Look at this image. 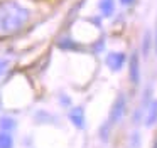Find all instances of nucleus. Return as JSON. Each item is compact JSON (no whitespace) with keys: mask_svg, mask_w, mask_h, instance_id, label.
Returning a JSON list of instances; mask_svg holds the SVG:
<instances>
[{"mask_svg":"<svg viewBox=\"0 0 157 148\" xmlns=\"http://www.w3.org/2000/svg\"><path fill=\"white\" fill-rule=\"evenodd\" d=\"M154 47H155V52H157V34H155V46Z\"/></svg>","mask_w":157,"mask_h":148,"instance_id":"13","label":"nucleus"},{"mask_svg":"<svg viewBox=\"0 0 157 148\" xmlns=\"http://www.w3.org/2000/svg\"><path fill=\"white\" fill-rule=\"evenodd\" d=\"M149 46H150V37H149V34H145V39H144V44H142L144 54H149Z\"/></svg>","mask_w":157,"mask_h":148,"instance_id":"9","label":"nucleus"},{"mask_svg":"<svg viewBox=\"0 0 157 148\" xmlns=\"http://www.w3.org/2000/svg\"><path fill=\"white\" fill-rule=\"evenodd\" d=\"M0 124H2V128H12V126H14V121H10L9 118H5Z\"/></svg>","mask_w":157,"mask_h":148,"instance_id":"10","label":"nucleus"},{"mask_svg":"<svg viewBox=\"0 0 157 148\" xmlns=\"http://www.w3.org/2000/svg\"><path fill=\"white\" fill-rule=\"evenodd\" d=\"M157 121V101H152V104L149 106V113H147V126H152L154 123Z\"/></svg>","mask_w":157,"mask_h":148,"instance_id":"6","label":"nucleus"},{"mask_svg":"<svg viewBox=\"0 0 157 148\" xmlns=\"http://www.w3.org/2000/svg\"><path fill=\"white\" fill-rule=\"evenodd\" d=\"M120 2H122L123 5H128V3H133V0H120Z\"/></svg>","mask_w":157,"mask_h":148,"instance_id":"12","label":"nucleus"},{"mask_svg":"<svg viewBox=\"0 0 157 148\" xmlns=\"http://www.w3.org/2000/svg\"><path fill=\"white\" fill-rule=\"evenodd\" d=\"M125 104H127V103H125V96H123V94H120V96L117 98L115 104L112 106V111H110V114H108V121H106L105 128H101V138H103V140H108V131H110V128L122 120L123 111H125Z\"/></svg>","mask_w":157,"mask_h":148,"instance_id":"2","label":"nucleus"},{"mask_svg":"<svg viewBox=\"0 0 157 148\" xmlns=\"http://www.w3.org/2000/svg\"><path fill=\"white\" fill-rule=\"evenodd\" d=\"M125 64V56L122 52H110L106 57V66L112 71H120Z\"/></svg>","mask_w":157,"mask_h":148,"instance_id":"3","label":"nucleus"},{"mask_svg":"<svg viewBox=\"0 0 157 148\" xmlns=\"http://www.w3.org/2000/svg\"><path fill=\"white\" fill-rule=\"evenodd\" d=\"M100 9H101V13L105 17H110L112 12H113V0H101Z\"/></svg>","mask_w":157,"mask_h":148,"instance_id":"7","label":"nucleus"},{"mask_svg":"<svg viewBox=\"0 0 157 148\" xmlns=\"http://www.w3.org/2000/svg\"><path fill=\"white\" fill-rule=\"evenodd\" d=\"M69 118H71L73 124H75L76 128H83V126H85V114H83L81 108H75V109L71 111V114H69Z\"/></svg>","mask_w":157,"mask_h":148,"instance_id":"5","label":"nucleus"},{"mask_svg":"<svg viewBox=\"0 0 157 148\" xmlns=\"http://www.w3.org/2000/svg\"><path fill=\"white\" fill-rule=\"evenodd\" d=\"M5 67H7V62H4V61H0V74L5 71Z\"/></svg>","mask_w":157,"mask_h":148,"instance_id":"11","label":"nucleus"},{"mask_svg":"<svg viewBox=\"0 0 157 148\" xmlns=\"http://www.w3.org/2000/svg\"><path fill=\"white\" fill-rule=\"evenodd\" d=\"M130 79L133 84H139L140 79V66H139V56L133 54L132 59H130Z\"/></svg>","mask_w":157,"mask_h":148,"instance_id":"4","label":"nucleus"},{"mask_svg":"<svg viewBox=\"0 0 157 148\" xmlns=\"http://www.w3.org/2000/svg\"><path fill=\"white\" fill-rule=\"evenodd\" d=\"M0 148H12V136L5 131L0 133Z\"/></svg>","mask_w":157,"mask_h":148,"instance_id":"8","label":"nucleus"},{"mask_svg":"<svg viewBox=\"0 0 157 148\" xmlns=\"http://www.w3.org/2000/svg\"><path fill=\"white\" fill-rule=\"evenodd\" d=\"M31 12L27 7L19 2H4L0 3V35L15 34L27 24Z\"/></svg>","mask_w":157,"mask_h":148,"instance_id":"1","label":"nucleus"}]
</instances>
